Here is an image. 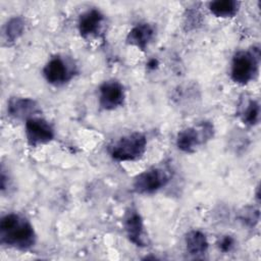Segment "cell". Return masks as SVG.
<instances>
[{"instance_id":"1","label":"cell","mask_w":261,"mask_h":261,"mask_svg":"<svg viewBox=\"0 0 261 261\" xmlns=\"http://www.w3.org/2000/svg\"><path fill=\"white\" fill-rule=\"evenodd\" d=\"M37 240L32 223L18 213H8L0 220V243L11 249L25 251Z\"/></svg>"},{"instance_id":"2","label":"cell","mask_w":261,"mask_h":261,"mask_svg":"<svg viewBox=\"0 0 261 261\" xmlns=\"http://www.w3.org/2000/svg\"><path fill=\"white\" fill-rule=\"evenodd\" d=\"M260 63V49L253 47L250 50L238 51L231 60L230 77L241 86L248 85L258 74Z\"/></svg>"},{"instance_id":"3","label":"cell","mask_w":261,"mask_h":261,"mask_svg":"<svg viewBox=\"0 0 261 261\" xmlns=\"http://www.w3.org/2000/svg\"><path fill=\"white\" fill-rule=\"evenodd\" d=\"M147 138L144 134L135 132L119 138L108 148L112 159L122 161H135L140 159L146 152Z\"/></svg>"},{"instance_id":"4","label":"cell","mask_w":261,"mask_h":261,"mask_svg":"<svg viewBox=\"0 0 261 261\" xmlns=\"http://www.w3.org/2000/svg\"><path fill=\"white\" fill-rule=\"evenodd\" d=\"M214 136V126L210 121H202L197 125L180 130L176 136V147L185 153H194Z\"/></svg>"},{"instance_id":"5","label":"cell","mask_w":261,"mask_h":261,"mask_svg":"<svg viewBox=\"0 0 261 261\" xmlns=\"http://www.w3.org/2000/svg\"><path fill=\"white\" fill-rule=\"evenodd\" d=\"M169 173L161 167H151L138 174L133 182V189L137 194L149 195L153 194L169 181Z\"/></svg>"},{"instance_id":"6","label":"cell","mask_w":261,"mask_h":261,"mask_svg":"<svg viewBox=\"0 0 261 261\" xmlns=\"http://www.w3.org/2000/svg\"><path fill=\"white\" fill-rule=\"evenodd\" d=\"M74 65L60 55L51 57L43 68L45 80L53 86H62L74 75Z\"/></svg>"},{"instance_id":"7","label":"cell","mask_w":261,"mask_h":261,"mask_svg":"<svg viewBox=\"0 0 261 261\" xmlns=\"http://www.w3.org/2000/svg\"><path fill=\"white\" fill-rule=\"evenodd\" d=\"M54 136V128L47 120L36 116L25 121V137L30 146L38 147L48 144Z\"/></svg>"},{"instance_id":"8","label":"cell","mask_w":261,"mask_h":261,"mask_svg":"<svg viewBox=\"0 0 261 261\" xmlns=\"http://www.w3.org/2000/svg\"><path fill=\"white\" fill-rule=\"evenodd\" d=\"M123 86L116 80L104 82L99 87V105L104 110H115L124 104Z\"/></svg>"},{"instance_id":"9","label":"cell","mask_w":261,"mask_h":261,"mask_svg":"<svg viewBox=\"0 0 261 261\" xmlns=\"http://www.w3.org/2000/svg\"><path fill=\"white\" fill-rule=\"evenodd\" d=\"M123 227L127 239L138 247L146 246L145 226L141 214L135 208H128L123 217Z\"/></svg>"},{"instance_id":"10","label":"cell","mask_w":261,"mask_h":261,"mask_svg":"<svg viewBox=\"0 0 261 261\" xmlns=\"http://www.w3.org/2000/svg\"><path fill=\"white\" fill-rule=\"evenodd\" d=\"M41 112L38 103L32 98L11 97L7 103V113L14 119L28 120Z\"/></svg>"},{"instance_id":"11","label":"cell","mask_w":261,"mask_h":261,"mask_svg":"<svg viewBox=\"0 0 261 261\" xmlns=\"http://www.w3.org/2000/svg\"><path fill=\"white\" fill-rule=\"evenodd\" d=\"M103 21L104 15L98 9L92 8L82 13L77 21V29L81 37L84 39L96 37L101 31Z\"/></svg>"},{"instance_id":"12","label":"cell","mask_w":261,"mask_h":261,"mask_svg":"<svg viewBox=\"0 0 261 261\" xmlns=\"http://www.w3.org/2000/svg\"><path fill=\"white\" fill-rule=\"evenodd\" d=\"M154 34V28L151 24L147 22H141L136 24L128 32L126 36V43L144 51L153 39Z\"/></svg>"},{"instance_id":"13","label":"cell","mask_w":261,"mask_h":261,"mask_svg":"<svg viewBox=\"0 0 261 261\" xmlns=\"http://www.w3.org/2000/svg\"><path fill=\"white\" fill-rule=\"evenodd\" d=\"M185 243H186V248L188 253L195 257L204 255L208 250L207 238L205 233H203L200 230L193 229L189 231L186 234Z\"/></svg>"},{"instance_id":"14","label":"cell","mask_w":261,"mask_h":261,"mask_svg":"<svg viewBox=\"0 0 261 261\" xmlns=\"http://www.w3.org/2000/svg\"><path fill=\"white\" fill-rule=\"evenodd\" d=\"M240 9V2L234 0H216L209 3V10L216 17H233Z\"/></svg>"},{"instance_id":"15","label":"cell","mask_w":261,"mask_h":261,"mask_svg":"<svg viewBox=\"0 0 261 261\" xmlns=\"http://www.w3.org/2000/svg\"><path fill=\"white\" fill-rule=\"evenodd\" d=\"M25 21L20 16L11 17L4 27V38L8 43L15 42L24 32Z\"/></svg>"},{"instance_id":"16","label":"cell","mask_w":261,"mask_h":261,"mask_svg":"<svg viewBox=\"0 0 261 261\" xmlns=\"http://www.w3.org/2000/svg\"><path fill=\"white\" fill-rule=\"evenodd\" d=\"M241 118L247 125H256L260 119V105L256 100H249L241 112Z\"/></svg>"},{"instance_id":"17","label":"cell","mask_w":261,"mask_h":261,"mask_svg":"<svg viewBox=\"0 0 261 261\" xmlns=\"http://www.w3.org/2000/svg\"><path fill=\"white\" fill-rule=\"evenodd\" d=\"M234 247V239L230 236H223L218 242V248L224 253L230 252Z\"/></svg>"},{"instance_id":"18","label":"cell","mask_w":261,"mask_h":261,"mask_svg":"<svg viewBox=\"0 0 261 261\" xmlns=\"http://www.w3.org/2000/svg\"><path fill=\"white\" fill-rule=\"evenodd\" d=\"M241 219L247 224L254 225V222H257L259 219V212L258 210H254L253 208H251L249 211L245 210V212H243Z\"/></svg>"},{"instance_id":"19","label":"cell","mask_w":261,"mask_h":261,"mask_svg":"<svg viewBox=\"0 0 261 261\" xmlns=\"http://www.w3.org/2000/svg\"><path fill=\"white\" fill-rule=\"evenodd\" d=\"M157 64H158V62H157L156 59H151V60L149 61V63H148V67H150V68H155V67L157 66Z\"/></svg>"}]
</instances>
